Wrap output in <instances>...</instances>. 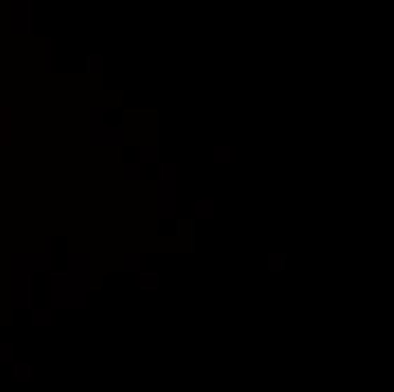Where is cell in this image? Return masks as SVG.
Wrapping results in <instances>:
<instances>
[{
    "mask_svg": "<svg viewBox=\"0 0 394 392\" xmlns=\"http://www.w3.org/2000/svg\"><path fill=\"white\" fill-rule=\"evenodd\" d=\"M88 286L77 284L66 273H50V306L53 308H86Z\"/></svg>",
    "mask_w": 394,
    "mask_h": 392,
    "instance_id": "obj_2",
    "label": "cell"
},
{
    "mask_svg": "<svg viewBox=\"0 0 394 392\" xmlns=\"http://www.w3.org/2000/svg\"><path fill=\"white\" fill-rule=\"evenodd\" d=\"M211 162L216 166H229L234 162V148L229 143H216L211 148Z\"/></svg>",
    "mask_w": 394,
    "mask_h": 392,
    "instance_id": "obj_8",
    "label": "cell"
},
{
    "mask_svg": "<svg viewBox=\"0 0 394 392\" xmlns=\"http://www.w3.org/2000/svg\"><path fill=\"white\" fill-rule=\"evenodd\" d=\"M125 143V129L123 125H105L98 134L86 138V145H109V148H120Z\"/></svg>",
    "mask_w": 394,
    "mask_h": 392,
    "instance_id": "obj_3",
    "label": "cell"
},
{
    "mask_svg": "<svg viewBox=\"0 0 394 392\" xmlns=\"http://www.w3.org/2000/svg\"><path fill=\"white\" fill-rule=\"evenodd\" d=\"M193 216L197 220H211L216 216V202L211 197H197L193 202Z\"/></svg>",
    "mask_w": 394,
    "mask_h": 392,
    "instance_id": "obj_12",
    "label": "cell"
},
{
    "mask_svg": "<svg viewBox=\"0 0 394 392\" xmlns=\"http://www.w3.org/2000/svg\"><path fill=\"white\" fill-rule=\"evenodd\" d=\"M25 261H32V270H39V273H48L50 270V254L25 256Z\"/></svg>",
    "mask_w": 394,
    "mask_h": 392,
    "instance_id": "obj_14",
    "label": "cell"
},
{
    "mask_svg": "<svg viewBox=\"0 0 394 392\" xmlns=\"http://www.w3.org/2000/svg\"><path fill=\"white\" fill-rule=\"evenodd\" d=\"M34 320H32V322L39 327V325H41V327H48L50 325V311L48 308H34Z\"/></svg>",
    "mask_w": 394,
    "mask_h": 392,
    "instance_id": "obj_15",
    "label": "cell"
},
{
    "mask_svg": "<svg viewBox=\"0 0 394 392\" xmlns=\"http://www.w3.org/2000/svg\"><path fill=\"white\" fill-rule=\"evenodd\" d=\"M157 216L161 223L173 225L177 216H179V195H177V186H179V166L175 162H161L157 166Z\"/></svg>",
    "mask_w": 394,
    "mask_h": 392,
    "instance_id": "obj_1",
    "label": "cell"
},
{
    "mask_svg": "<svg viewBox=\"0 0 394 392\" xmlns=\"http://www.w3.org/2000/svg\"><path fill=\"white\" fill-rule=\"evenodd\" d=\"M265 270L270 275H284L288 270V256L284 252H270L265 256Z\"/></svg>",
    "mask_w": 394,
    "mask_h": 392,
    "instance_id": "obj_11",
    "label": "cell"
},
{
    "mask_svg": "<svg viewBox=\"0 0 394 392\" xmlns=\"http://www.w3.org/2000/svg\"><path fill=\"white\" fill-rule=\"evenodd\" d=\"M138 288L143 290V293H157L161 288V273H157V270H140Z\"/></svg>",
    "mask_w": 394,
    "mask_h": 392,
    "instance_id": "obj_7",
    "label": "cell"
},
{
    "mask_svg": "<svg viewBox=\"0 0 394 392\" xmlns=\"http://www.w3.org/2000/svg\"><path fill=\"white\" fill-rule=\"evenodd\" d=\"M138 164L140 166H159L161 164V148H159V143L138 145Z\"/></svg>",
    "mask_w": 394,
    "mask_h": 392,
    "instance_id": "obj_6",
    "label": "cell"
},
{
    "mask_svg": "<svg viewBox=\"0 0 394 392\" xmlns=\"http://www.w3.org/2000/svg\"><path fill=\"white\" fill-rule=\"evenodd\" d=\"M107 68V57L103 53H88L84 57V70L91 75H103Z\"/></svg>",
    "mask_w": 394,
    "mask_h": 392,
    "instance_id": "obj_13",
    "label": "cell"
},
{
    "mask_svg": "<svg viewBox=\"0 0 394 392\" xmlns=\"http://www.w3.org/2000/svg\"><path fill=\"white\" fill-rule=\"evenodd\" d=\"M70 279H75L77 284L86 286L88 279V254L86 252H70L68 254V273Z\"/></svg>",
    "mask_w": 394,
    "mask_h": 392,
    "instance_id": "obj_4",
    "label": "cell"
},
{
    "mask_svg": "<svg viewBox=\"0 0 394 392\" xmlns=\"http://www.w3.org/2000/svg\"><path fill=\"white\" fill-rule=\"evenodd\" d=\"M120 270H123V273H127V275L140 273V270H143V254H138V252L120 254Z\"/></svg>",
    "mask_w": 394,
    "mask_h": 392,
    "instance_id": "obj_10",
    "label": "cell"
},
{
    "mask_svg": "<svg viewBox=\"0 0 394 392\" xmlns=\"http://www.w3.org/2000/svg\"><path fill=\"white\" fill-rule=\"evenodd\" d=\"M107 116L109 112L103 107H88L84 112V141L98 134L100 129L107 125Z\"/></svg>",
    "mask_w": 394,
    "mask_h": 392,
    "instance_id": "obj_5",
    "label": "cell"
},
{
    "mask_svg": "<svg viewBox=\"0 0 394 392\" xmlns=\"http://www.w3.org/2000/svg\"><path fill=\"white\" fill-rule=\"evenodd\" d=\"M120 179L125 184H138L143 179V166L136 162H123V166H120Z\"/></svg>",
    "mask_w": 394,
    "mask_h": 392,
    "instance_id": "obj_9",
    "label": "cell"
}]
</instances>
